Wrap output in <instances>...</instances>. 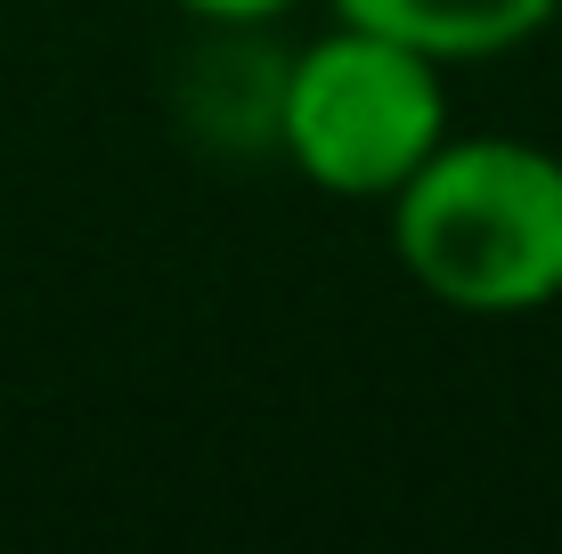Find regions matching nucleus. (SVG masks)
Segmentation results:
<instances>
[{
	"label": "nucleus",
	"mask_w": 562,
	"mask_h": 554,
	"mask_svg": "<svg viewBox=\"0 0 562 554\" xmlns=\"http://www.w3.org/2000/svg\"><path fill=\"white\" fill-rule=\"evenodd\" d=\"M392 261L457 318L562 302V156L514 131H449L392 204Z\"/></svg>",
	"instance_id": "nucleus-1"
},
{
	"label": "nucleus",
	"mask_w": 562,
	"mask_h": 554,
	"mask_svg": "<svg viewBox=\"0 0 562 554\" xmlns=\"http://www.w3.org/2000/svg\"><path fill=\"white\" fill-rule=\"evenodd\" d=\"M449 66L392 33L326 25L278 57L269 147L335 204H392L408 171L449 139Z\"/></svg>",
	"instance_id": "nucleus-2"
},
{
	"label": "nucleus",
	"mask_w": 562,
	"mask_h": 554,
	"mask_svg": "<svg viewBox=\"0 0 562 554\" xmlns=\"http://www.w3.org/2000/svg\"><path fill=\"white\" fill-rule=\"evenodd\" d=\"M326 16L367 33H392L440 66H490V57L530 49L538 33L562 16V0H326Z\"/></svg>",
	"instance_id": "nucleus-3"
},
{
	"label": "nucleus",
	"mask_w": 562,
	"mask_h": 554,
	"mask_svg": "<svg viewBox=\"0 0 562 554\" xmlns=\"http://www.w3.org/2000/svg\"><path fill=\"white\" fill-rule=\"evenodd\" d=\"M180 16H196L204 33H261V25H285L302 0H171Z\"/></svg>",
	"instance_id": "nucleus-4"
}]
</instances>
